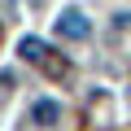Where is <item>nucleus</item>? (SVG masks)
<instances>
[{
    "label": "nucleus",
    "instance_id": "obj_2",
    "mask_svg": "<svg viewBox=\"0 0 131 131\" xmlns=\"http://www.w3.org/2000/svg\"><path fill=\"white\" fill-rule=\"evenodd\" d=\"M31 122L35 127H57L61 122V105L57 101H35L31 105Z\"/></svg>",
    "mask_w": 131,
    "mask_h": 131
},
{
    "label": "nucleus",
    "instance_id": "obj_3",
    "mask_svg": "<svg viewBox=\"0 0 131 131\" xmlns=\"http://www.w3.org/2000/svg\"><path fill=\"white\" fill-rule=\"evenodd\" d=\"M18 52H22L26 61H35V66H44V57H48V48H44L39 39H22V44H18Z\"/></svg>",
    "mask_w": 131,
    "mask_h": 131
},
{
    "label": "nucleus",
    "instance_id": "obj_1",
    "mask_svg": "<svg viewBox=\"0 0 131 131\" xmlns=\"http://www.w3.org/2000/svg\"><path fill=\"white\" fill-rule=\"evenodd\" d=\"M57 35H61V39H88V35H92V22H88L79 9H66V13L57 18Z\"/></svg>",
    "mask_w": 131,
    "mask_h": 131
}]
</instances>
